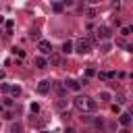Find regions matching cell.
Masks as SVG:
<instances>
[{"mask_svg":"<svg viewBox=\"0 0 133 133\" xmlns=\"http://www.w3.org/2000/svg\"><path fill=\"white\" fill-rule=\"evenodd\" d=\"M0 79H4V71L2 69H0Z\"/></svg>","mask_w":133,"mask_h":133,"instance_id":"cb8c5ba5","label":"cell"},{"mask_svg":"<svg viewBox=\"0 0 133 133\" xmlns=\"http://www.w3.org/2000/svg\"><path fill=\"white\" fill-rule=\"evenodd\" d=\"M31 112H39V104H31Z\"/></svg>","mask_w":133,"mask_h":133,"instance_id":"603a6c76","label":"cell"},{"mask_svg":"<svg viewBox=\"0 0 133 133\" xmlns=\"http://www.w3.org/2000/svg\"><path fill=\"white\" fill-rule=\"evenodd\" d=\"M21 131H23V125L21 123H12L10 125V133H21Z\"/></svg>","mask_w":133,"mask_h":133,"instance_id":"2e32d148","label":"cell"},{"mask_svg":"<svg viewBox=\"0 0 133 133\" xmlns=\"http://www.w3.org/2000/svg\"><path fill=\"white\" fill-rule=\"evenodd\" d=\"M33 64H35L37 69H46V66H48V58H46V56H35V58H33Z\"/></svg>","mask_w":133,"mask_h":133,"instance_id":"30bf717a","label":"cell"},{"mask_svg":"<svg viewBox=\"0 0 133 133\" xmlns=\"http://www.w3.org/2000/svg\"><path fill=\"white\" fill-rule=\"evenodd\" d=\"M48 64H52V66H60V64H62V56H60V54H50Z\"/></svg>","mask_w":133,"mask_h":133,"instance_id":"9c48e42d","label":"cell"},{"mask_svg":"<svg viewBox=\"0 0 133 133\" xmlns=\"http://www.w3.org/2000/svg\"><path fill=\"white\" fill-rule=\"evenodd\" d=\"M116 100H118V104H125V102H127V96H125V94H121Z\"/></svg>","mask_w":133,"mask_h":133,"instance_id":"44dd1931","label":"cell"},{"mask_svg":"<svg viewBox=\"0 0 133 133\" xmlns=\"http://www.w3.org/2000/svg\"><path fill=\"white\" fill-rule=\"evenodd\" d=\"M54 89L58 91V96H64V94H66V87H64L62 83H54Z\"/></svg>","mask_w":133,"mask_h":133,"instance_id":"9a60e30c","label":"cell"},{"mask_svg":"<svg viewBox=\"0 0 133 133\" xmlns=\"http://www.w3.org/2000/svg\"><path fill=\"white\" fill-rule=\"evenodd\" d=\"M2 91L4 94H10V96H21V87L19 85H8V83H2Z\"/></svg>","mask_w":133,"mask_h":133,"instance_id":"277c9868","label":"cell"},{"mask_svg":"<svg viewBox=\"0 0 133 133\" xmlns=\"http://www.w3.org/2000/svg\"><path fill=\"white\" fill-rule=\"evenodd\" d=\"M98 98H100V102H110V100H112V94L106 91V89H102V91L98 94Z\"/></svg>","mask_w":133,"mask_h":133,"instance_id":"7c38bea8","label":"cell"},{"mask_svg":"<svg viewBox=\"0 0 133 133\" xmlns=\"http://www.w3.org/2000/svg\"><path fill=\"white\" fill-rule=\"evenodd\" d=\"M31 39H37V42H39V33H37V31H31Z\"/></svg>","mask_w":133,"mask_h":133,"instance_id":"7402d4cb","label":"cell"},{"mask_svg":"<svg viewBox=\"0 0 133 133\" xmlns=\"http://www.w3.org/2000/svg\"><path fill=\"white\" fill-rule=\"evenodd\" d=\"M131 121H133V118H131V114H129V112H123V114L118 116V123H121L123 127H129V125H131Z\"/></svg>","mask_w":133,"mask_h":133,"instance_id":"8fae6325","label":"cell"},{"mask_svg":"<svg viewBox=\"0 0 133 133\" xmlns=\"http://www.w3.org/2000/svg\"><path fill=\"white\" fill-rule=\"evenodd\" d=\"M75 52H79V54H89V52H91L89 39H87V37H81V39L75 44Z\"/></svg>","mask_w":133,"mask_h":133,"instance_id":"7a4b0ae2","label":"cell"},{"mask_svg":"<svg viewBox=\"0 0 133 133\" xmlns=\"http://www.w3.org/2000/svg\"><path fill=\"white\" fill-rule=\"evenodd\" d=\"M37 50H39L42 54H52V44H50L48 39H39V42H37Z\"/></svg>","mask_w":133,"mask_h":133,"instance_id":"5b68a950","label":"cell"},{"mask_svg":"<svg viewBox=\"0 0 133 133\" xmlns=\"http://www.w3.org/2000/svg\"><path fill=\"white\" fill-rule=\"evenodd\" d=\"M62 52H64V54H71V52H73V42H71V39H64V42H62Z\"/></svg>","mask_w":133,"mask_h":133,"instance_id":"4fadbf2b","label":"cell"},{"mask_svg":"<svg viewBox=\"0 0 133 133\" xmlns=\"http://www.w3.org/2000/svg\"><path fill=\"white\" fill-rule=\"evenodd\" d=\"M96 35H98V39H108V37H110V29H108L106 25H100V27L96 29Z\"/></svg>","mask_w":133,"mask_h":133,"instance_id":"52a82bcc","label":"cell"},{"mask_svg":"<svg viewBox=\"0 0 133 133\" xmlns=\"http://www.w3.org/2000/svg\"><path fill=\"white\" fill-rule=\"evenodd\" d=\"M64 87L71 89V91H79V89H81V81H77V79H66V81H64Z\"/></svg>","mask_w":133,"mask_h":133,"instance_id":"ba28073f","label":"cell"},{"mask_svg":"<svg viewBox=\"0 0 133 133\" xmlns=\"http://www.w3.org/2000/svg\"><path fill=\"white\" fill-rule=\"evenodd\" d=\"M91 125H94V127H96L100 133H108V131H110V127L106 125V121H104V118H100V116H94Z\"/></svg>","mask_w":133,"mask_h":133,"instance_id":"3957f363","label":"cell"},{"mask_svg":"<svg viewBox=\"0 0 133 133\" xmlns=\"http://www.w3.org/2000/svg\"><path fill=\"white\" fill-rule=\"evenodd\" d=\"M131 33H133V25H125V27L121 29V35H123V37H127V35H131Z\"/></svg>","mask_w":133,"mask_h":133,"instance_id":"5bb4252c","label":"cell"},{"mask_svg":"<svg viewBox=\"0 0 133 133\" xmlns=\"http://www.w3.org/2000/svg\"><path fill=\"white\" fill-rule=\"evenodd\" d=\"M0 112H2V106H0Z\"/></svg>","mask_w":133,"mask_h":133,"instance_id":"484cf974","label":"cell"},{"mask_svg":"<svg viewBox=\"0 0 133 133\" xmlns=\"http://www.w3.org/2000/svg\"><path fill=\"white\" fill-rule=\"evenodd\" d=\"M15 54H17V56H19V58H23V56H25V52H23V50H21V48H15Z\"/></svg>","mask_w":133,"mask_h":133,"instance_id":"ffe728a7","label":"cell"},{"mask_svg":"<svg viewBox=\"0 0 133 133\" xmlns=\"http://www.w3.org/2000/svg\"><path fill=\"white\" fill-rule=\"evenodd\" d=\"M52 89V83L48 81V79H42L39 83H37V94H42V96H46L48 91Z\"/></svg>","mask_w":133,"mask_h":133,"instance_id":"8992f818","label":"cell"},{"mask_svg":"<svg viewBox=\"0 0 133 133\" xmlns=\"http://www.w3.org/2000/svg\"><path fill=\"white\" fill-rule=\"evenodd\" d=\"M73 106H75L81 114H91V112H96V108H98L96 100H91V98H87V96H77V98L73 100Z\"/></svg>","mask_w":133,"mask_h":133,"instance_id":"6da1fadb","label":"cell"},{"mask_svg":"<svg viewBox=\"0 0 133 133\" xmlns=\"http://www.w3.org/2000/svg\"><path fill=\"white\" fill-rule=\"evenodd\" d=\"M62 8H64V4H60V2H54L52 4V10L54 12H62Z\"/></svg>","mask_w":133,"mask_h":133,"instance_id":"e0dca14e","label":"cell"},{"mask_svg":"<svg viewBox=\"0 0 133 133\" xmlns=\"http://www.w3.org/2000/svg\"><path fill=\"white\" fill-rule=\"evenodd\" d=\"M39 133H48V131H39Z\"/></svg>","mask_w":133,"mask_h":133,"instance_id":"d4e9b609","label":"cell"},{"mask_svg":"<svg viewBox=\"0 0 133 133\" xmlns=\"http://www.w3.org/2000/svg\"><path fill=\"white\" fill-rule=\"evenodd\" d=\"M100 48H102V52H110V44H108V42H104Z\"/></svg>","mask_w":133,"mask_h":133,"instance_id":"d6986e66","label":"cell"},{"mask_svg":"<svg viewBox=\"0 0 133 133\" xmlns=\"http://www.w3.org/2000/svg\"><path fill=\"white\" fill-rule=\"evenodd\" d=\"M81 121H85V123H91V121H94V116H91V114H81Z\"/></svg>","mask_w":133,"mask_h":133,"instance_id":"ac0fdd59","label":"cell"}]
</instances>
